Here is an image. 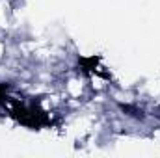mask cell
<instances>
[{"instance_id":"cell-1","label":"cell","mask_w":160,"mask_h":158,"mask_svg":"<svg viewBox=\"0 0 160 158\" xmlns=\"http://www.w3.org/2000/svg\"><path fill=\"white\" fill-rule=\"evenodd\" d=\"M9 116L15 119L19 125L30 128V130H41L50 125V116L36 102H19L13 101V106L9 110Z\"/></svg>"},{"instance_id":"cell-2","label":"cell","mask_w":160,"mask_h":158,"mask_svg":"<svg viewBox=\"0 0 160 158\" xmlns=\"http://www.w3.org/2000/svg\"><path fill=\"white\" fill-rule=\"evenodd\" d=\"M101 56H89V58H80L78 67L84 75H99L101 73Z\"/></svg>"},{"instance_id":"cell-3","label":"cell","mask_w":160,"mask_h":158,"mask_svg":"<svg viewBox=\"0 0 160 158\" xmlns=\"http://www.w3.org/2000/svg\"><path fill=\"white\" fill-rule=\"evenodd\" d=\"M8 99H9V97H8V86H6V84H0V106L6 104Z\"/></svg>"}]
</instances>
